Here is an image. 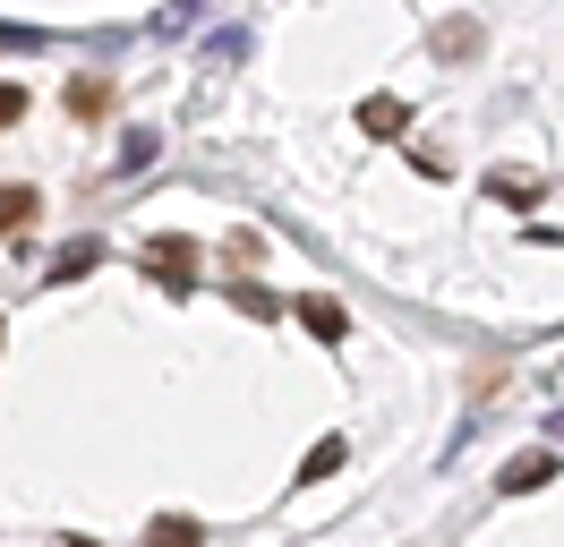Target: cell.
Instances as JSON below:
<instances>
[{
    "label": "cell",
    "instance_id": "7c38bea8",
    "mask_svg": "<svg viewBox=\"0 0 564 547\" xmlns=\"http://www.w3.org/2000/svg\"><path fill=\"white\" fill-rule=\"evenodd\" d=\"M334 462H343V437H325L317 453H308V462H300V479H325V471H334Z\"/></svg>",
    "mask_w": 564,
    "mask_h": 547
},
{
    "label": "cell",
    "instance_id": "3957f363",
    "mask_svg": "<svg viewBox=\"0 0 564 547\" xmlns=\"http://www.w3.org/2000/svg\"><path fill=\"white\" fill-rule=\"evenodd\" d=\"M300 325H308L317 342H343V334H351V317H343V300H325V291H308V300H300Z\"/></svg>",
    "mask_w": 564,
    "mask_h": 547
},
{
    "label": "cell",
    "instance_id": "5bb4252c",
    "mask_svg": "<svg viewBox=\"0 0 564 547\" xmlns=\"http://www.w3.org/2000/svg\"><path fill=\"white\" fill-rule=\"evenodd\" d=\"M0 342H9V325H0Z\"/></svg>",
    "mask_w": 564,
    "mask_h": 547
},
{
    "label": "cell",
    "instance_id": "ba28073f",
    "mask_svg": "<svg viewBox=\"0 0 564 547\" xmlns=\"http://www.w3.org/2000/svg\"><path fill=\"white\" fill-rule=\"evenodd\" d=\"M86 266H104V248H95V239H69V248H61V266H52V274H61V282H77Z\"/></svg>",
    "mask_w": 564,
    "mask_h": 547
},
{
    "label": "cell",
    "instance_id": "8992f818",
    "mask_svg": "<svg viewBox=\"0 0 564 547\" xmlns=\"http://www.w3.org/2000/svg\"><path fill=\"white\" fill-rule=\"evenodd\" d=\"M69 111L77 120H104L111 111V77H69Z\"/></svg>",
    "mask_w": 564,
    "mask_h": 547
},
{
    "label": "cell",
    "instance_id": "7a4b0ae2",
    "mask_svg": "<svg viewBox=\"0 0 564 547\" xmlns=\"http://www.w3.org/2000/svg\"><path fill=\"white\" fill-rule=\"evenodd\" d=\"M547 479H564V471H556V453H513L496 487H505V496H530V487H547Z\"/></svg>",
    "mask_w": 564,
    "mask_h": 547
},
{
    "label": "cell",
    "instance_id": "5b68a950",
    "mask_svg": "<svg viewBox=\"0 0 564 547\" xmlns=\"http://www.w3.org/2000/svg\"><path fill=\"white\" fill-rule=\"evenodd\" d=\"M145 266H163V282H188V266H197V239H154V248H145Z\"/></svg>",
    "mask_w": 564,
    "mask_h": 547
},
{
    "label": "cell",
    "instance_id": "52a82bcc",
    "mask_svg": "<svg viewBox=\"0 0 564 547\" xmlns=\"http://www.w3.org/2000/svg\"><path fill=\"white\" fill-rule=\"evenodd\" d=\"M470 52H479V26H470V18L436 26V61H470Z\"/></svg>",
    "mask_w": 564,
    "mask_h": 547
},
{
    "label": "cell",
    "instance_id": "9c48e42d",
    "mask_svg": "<svg viewBox=\"0 0 564 547\" xmlns=\"http://www.w3.org/2000/svg\"><path fill=\"white\" fill-rule=\"evenodd\" d=\"M231 300H240L248 317H282V300H274V291H265V282H231Z\"/></svg>",
    "mask_w": 564,
    "mask_h": 547
},
{
    "label": "cell",
    "instance_id": "30bf717a",
    "mask_svg": "<svg viewBox=\"0 0 564 547\" xmlns=\"http://www.w3.org/2000/svg\"><path fill=\"white\" fill-rule=\"evenodd\" d=\"M18 120H26V86H18V77H0V129H18Z\"/></svg>",
    "mask_w": 564,
    "mask_h": 547
},
{
    "label": "cell",
    "instance_id": "8fae6325",
    "mask_svg": "<svg viewBox=\"0 0 564 547\" xmlns=\"http://www.w3.org/2000/svg\"><path fill=\"white\" fill-rule=\"evenodd\" d=\"M359 120H368V129H402L411 111H402V103H393V95H377V103H368V111H359Z\"/></svg>",
    "mask_w": 564,
    "mask_h": 547
},
{
    "label": "cell",
    "instance_id": "6da1fadb",
    "mask_svg": "<svg viewBox=\"0 0 564 547\" xmlns=\"http://www.w3.org/2000/svg\"><path fill=\"white\" fill-rule=\"evenodd\" d=\"M35 223H43V197L26 189V180H18V189H0V239H26Z\"/></svg>",
    "mask_w": 564,
    "mask_h": 547
},
{
    "label": "cell",
    "instance_id": "4fadbf2b",
    "mask_svg": "<svg viewBox=\"0 0 564 547\" xmlns=\"http://www.w3.org/2000/svg\"><path fill=\"white\" fill-rule=\"evenodd\" d=\"M69 547H95V539H69Z\"/></svg>",
    "mask_w": 564,
    "mask_h": 547
},
{
    "label": "cell",
    "instance_id": "277c9868",
    "mask_svg": "<svg viewBox=\"0 0 564 547\" xmlns=\"http://www.w3.org/2000/svg\"><path fill=\"white\" fill-rule=\"evenodd\" d=\"M145 547H206V530H197L188 513H154V522H145Z\"/></svg>",
    "mask_w": 564,
    "mask_h": 547
}]
</instances>
